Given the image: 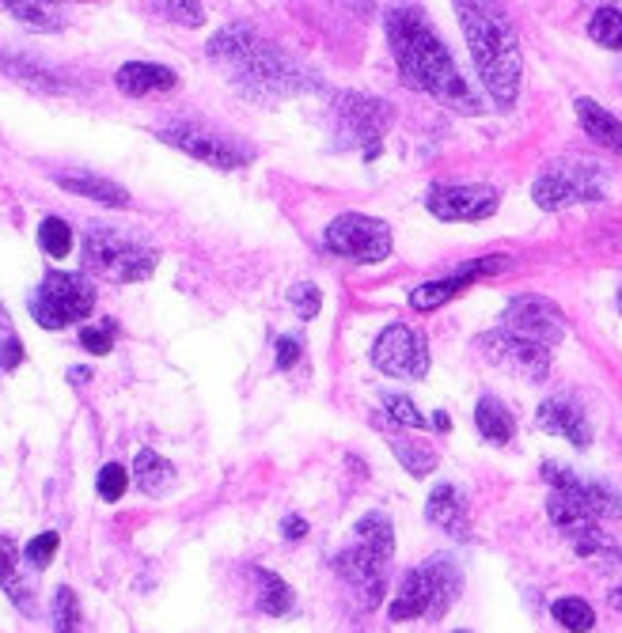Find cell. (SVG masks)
<instances>
[{"instance_id": "cell-1", "label": "cell", "mask_w": 622, "mask_h": 633, "mask_svg": "<svg viewBox=\"0 0 622 633\" xmlns=\"http://www.w3.org/2000/svg\"><path fill=\"white\" fill-rule=\"evenodd\" d=\"M388 42L395 50V61L403 68V76L421 88L426 96H433L436 103L452 106L459 114H479L482 103L474 99V91L467 88V80L459 76L456 61H452L448 46L441 42L433 27H429L426 12L414 4L391 8L388 12Z\"/></svg>"}, {"instance_id": "cell-2", "label": "cell", "mask_w": 622, "mask_h": 633, "mask_svg": "<svg viewBox=\"0 0 622 633\" xmlns=\"http://www.w3.org/2000/svg\"><path fill=\"white\" fill-rule=\"evenodd\" d=\"M210 58L232 68L236 88H243L251 99H281L308 88L304 68L278 46L263 42L251 23H228L225 30H217V38H210Z\"/></svg>"}, {"instance_id": "cell-3", "label": "cell", "mask_w": 622, "mask_h": 633, "mask_svg": "<svg viewBox=\"0 0 622 633\" xmlns=\"http://www.w3.org/2000/svg\"><path fill=\"white\" fill-rule=\"evenodd\" d=\"M456 15H459V27H464V35H467L474 68H479L490 99L509 111V106L517 103L520 68H524V61H520V38H517V30H512L509 15L497 4H479V0L456 4Z\"/></svg>"}, {"instance_id": "cell-4", "label": "cell", "mask_w": 622, "mask_h": 633, "mask_svg": "<svg viewBox=\"0 0 622 633\" xmlns=\"http://www.w3.org/2000/svg\"><path fill=\"white\" fill-rule=\"evenodd\" d=\"M395 554V531L383 512H365L353 528V539L342 554L334 558L338 573L345 577L365 607H376L388 588V566Z\"/></svg>"}, {"instance_id": "cell-5", "label": "cell", "mask_w": 622, "mask_h": 633, "mask_svg": "<svg viewBox=\"0 0 622 633\" xmlns=\"http://www.w3.org/2000/svg\"><path fill=\"white\" fill-rule=\"evenodd\" d=\"M160 254L144 239L129 236L118 228H88L84 231V269L91 277H106V281H149L156 269Z\"/></svg>"}, {"instance_id": "cell-6", "label": "cell", "mask_w": 622, "mask_h": 633, "mask_svg": "<svg viewBox=\"0 0 622 633\" xmlns=\"http://www.w3.org/2000/svg\"><path fill=\"white\" fill-rule=\"evenodd\" d=\"M532 198L547 213L570 210L581 202H600L608 198V175L588 160H555L532 182Z\"/></svg>"}, {"instance_id": "cell-7", "label": "cell", "mask_w": 622, "mask_h": 633, "mask_svg": "<svg viewBox=\"0 0 622 633\" xmlns=\"http://www.w3.org/2000/svg\"><path fill=\"white\" fill-rule=\"evenodd\" d=\"M30 319L42 330H61L68 322H80L96 307V284L80 274H46L42 284L27 300Z\"/></svg>"}, {"instance_id": "cell-8", "label": "cell", "mask_w": 622, "mask_h": 633, "mask_svg": "<svg viewBox=\"0 0 622 633\" xmlns=\"http://www.w3.org/2000/svg\"><path fill=\"white\" fill-rule=\"evenodd\" d=\"M391 106L383 99H372V96H338L334 99V134H338V144L342 149H360L365 160H376L380 156V144H383V134L391 129Z\"/></svg>"}, {"instance_id": "cell-9", "label": "cell", "mask_w": 622, "mask_h": 633, "mask_svg": "<svg viewBox=\"0 0 622 633\" xmlns=\"http://www.w3.org/2000/svg\"><path fill=\"white\" fill-rule=\"evenodd\" d=\"M160 141L175 144L187 156L202 160L210 167H225V172H236V167H247L255 160V149L240 137H228L213 126H198V122H167V126L156 129Z\"/></svg>"}, {"instance_id": "cell-10", "label": "cell", "mask_w": 622, "mask_h": 633, "mask_svg": "<svg viewBox=\"0 0 622 633\" xmlns=\"http://www.w3.org/2000/svg\"><path fill=\"white\" fill-rule=\"evenodd\" d=\"M502 330L512 338H524V342L535 345H558L566 334H570V322H566L562 307L547 296H535V292H520L505 304L502 315Z\"/></svg>"}, {"instance_id": "cell-11", "label": "cell", "mask_w": 622, "mask_h": 633, "mask_svg": "<svg viewBox=\"0 0 622 633\" xmlns=\"http://www.w3.org/2000/svg\"><path fill=\"white\" fill-rule=\"evenodd\" d=\"M327 246L345 262H383L391 254V228L368 213H342L327 224Z\"/></svg>"}, {"instance_id": "cell-12", "label": "cell", "mask_w": 622, "mask_h": 633, "mask_svg": "<svg viewBox=\"0 0 622 633\" xmlns=\"http://www.w3.org/2000/svg\"><path fill=\"white\" fill-rule=\"evenodd\" d=\"M372 365L391 380H421L429 372V345L426 334L406 322H391L380 330L372 345Z\"/></svg>"}, {"instance_id": "cell-13", "label": "cell", "mask_w": 622, "mask_h": 633, "mask_svg": "<svg viewBox=\"0 0 622 633\" xmlns=\"http://www.w3.org/2000/svg\"><path fill=\"white\" fill-rule=\"evenodd\" d=\"M502 205V190L490 187V182H464V187H433L426 198V210L436 216V220H452V224H471V220H486V216L497 213Z\"/></svg>"}, {"instance_id": "cell-14", "label": "cell", "mask_w": 622, "mask_h": 633, "mask_svg": "<svg viewBox=\"0 0 622 633\" xmlns=\"http://www.w3.org/2000/svg\"><path fill=\"white\" fill-rule=\"evenodd\" d=\"M479 350L486 353L494 365L509 368V372H517V376H528V380H535V383L547 380V372H550V350L547 345L512 338V334H505L502 327L490 330V334H482Z\"/></svg>"}, {"instance_id": "cell-15", "label": "cell", "mask_w": 622, "mask_h": 633, "mask_svg": "<svg viewBox=\"0 0 622 633\" xmlns=\"http://www.w3.org/2000/svg\"><path fill=\"white\" fill-rule=\"evenodd\" d=\"M543 478L555 485V493L577 501V505L585 508V512H593L596 520H615V516H622V497L611 490V485L593 482V478H581L566 467H555V463L543 467Z\"/></svg>"}, {"instance_id": "cell-16", "label": "cell", "mask_w": 622, "mask_h": 633, "mask_svg": "<svg viewBox=\"0 0 622 633\" xmlns=\"http://www.w3.org/2000/svg\"><path fill=\"white\" fill-rule=\"evenodd\" d=\"M497 269H505V258H479V262H467L464 269H456L452 277H441V281H426L418 284V289L410 292V307L414 312H436V307L448 304L456 292L471 289L479 277H490L497 274Z\"/></svg>"}, {"instance_id": "cell-17", "label": "cell", "mask_w": 622, "mask_h": 633, "mask_svg": "<svg viewBox=\"0 0 622 633\" xmlns=\"http://www.w3.org/2000/svg\"><path fill=\"white\" fill-rule=\"evenodd\" d=\"M535 421H540V429L555 432V436H566L573 447L593 444V425H588V414L577 398H566V395L547 398V403L540 406V414H535Z\"/></svg>"}, {"instance_id": "cell-18", "label": "cell", "mask_w": 622, "mask_h": 633, "mask_svg": "<svg viewBox=\"0 0 622 633\" xmlns=\"http://www.w3.org/2000/svg\"><path fill=\"white\" fill-rule=\"evenodd\" d=\"M376 429H383V440H388V447L395 452V459L403 463L406 470H410L414 478H426L436 470V452L429 444H421V440H414L410 432H403V425L388 421V418H372Z\"/></svg>"}, {"instance_id": "cell-19", "label": "cell", "mask_w": 622, "mask_h": 633, "mask_svg": "<svg viewBox=\"0 0 622 633\" xmlns=\"http://www.w3.org/2000/svg\"><path fill=\"white\" fill-rule=\"evenodd\" d=\"M118 91L126 96H156V91H172L179 84V76L167 65H156V61H126L114 76Z\"/></svg>"}, {"instance_id": "cell-20", "label": "cell", "mask_w": 622, "mask_h": 633, "mask_svg": "<svg viewBox=\"0 0 622 633\" xmlns=\"http://www.w3.org/2000/svg\"><path fill=\"white\" fill-rule=\"evenodd\" d=\"M23 561L27 558L20 554V546L8 535H0V588L8 592V599H12L27 619H35L38 604H35V592L27 588V577H23V569H20Z\"/></svg>"}, {"instance_id": "cell-21", "label": "cell", "mask_w": 622, "mask_h": 633, "mask_svg": "<svg viewBox=\"0 0 622 633\" xmlns=\"http://www.w3.org/2000/svg\"><path fill=\"white\" fill-rule=\"evenodd\" d=\"M573 111H577L581 129H585V134L593 137L600 149L622 156V118H615L608 106H600L596 99H588V96H581L577 103H573Z\"/></svg>"}, {"instance_id": "cell-22", "label": "cell", "mask_w": 622, "mask_h": 633, "mask_svg": "<svg viewBox=\"0 0 622 633\" xmlns=\"http://www.w3.org/2000/svg\"><path fill=\"white\" fill-rule=\"evenodd\" d=\"M421 573H426V584H429V615L426 619H444L448 615V607L456 604L459 596V569L452 566L448 558H429L426 566H421Z\"/></svg>"}, {"instance_id": "cell-23", "label": "cell", "mask_w": 622, "mask_h": 633, "mask_svg": "<svg viewBox=\"0 0 622 633\" xmlns=\"http://www.w3.org/2000/svg\"><path fill=\"white\" fill-rule=\"evenodd\" d=\"M426 520L429 523H436L441 531H448L452 539H467V505H464V497H459V490L456 485H436L433 493H429V501H426Z\"/></svg>"}, {"instance_id": "cell-24", "label": "cell", "mask_w": 622, "mask_h": 633, "mask_svg": "<svg viewBox=\"0 0 622 633\" xmlns=\"http://www.w3.org/2000/svg\"><path fill=\"white\" fill-rule=\"evenodd\" d=\"M0 68H4L8 76H15V80L38 88V91H68V88H73V84H68L65 76L58 73V68L42 65L38 58H23V53L0 50Z\"/></svg>"}, {"instance_id": "cell-25", "label": "cell", "mask_w": 622, "mask_h": 633, "mask_svg": "<svg viewBox=\"0 0 622 633\" xmlns=\"http://www.w3.org/2000/svg\"><path fill=\"white\" fill-rule=\"evenodd\" d=\"M58 187L68 190V194H80V198H91V202H103V205H129V194L111 179H99V175H88V172H61L58 175Z\"/></svg>"}, {"instance_id": "cell-26", "label": "cell", "mask_w": 622, "mask_h": 633, "mask_svg": "<svg viewBox=\"0 0 622 633\" xmlns=\"http://www.w3.org/2000/svg\"><path fill=\"white\" fill-rule=\"evenodd\" d=\"M429 615V584H426V573L410 569L403 577V588H398L395 604H391V619L395 622H414V619H426Z\"/></svg>"}, {"instance_id": "cell-27", "label": "cell", "mask_w": 622, "mask_h": 633, "mask_svg": "<svg viewBox=\"0 0 622 633\" xmlns=\"http://www.w3.org/2000/svg\"><path fill=\"white\" fill-rule=\"evenodd\" d=\"M474 429L482 432V440L486 444H509L512 432H517V421H512V414L505 410L502 403H497L494 395H482L479 406H474Z\"/></svg>"}, {"instance_id": "cell-28", "label": "cell", "mask_w": 622, "mask_h": 633, "mask_svg": "<svg viewBox=\"0 0 622 633\" xmlns=\"http://www.w3.org/2000/svg\"><path fill=\"white\" fill-rule=\"evenodd\" d=\"M134 482L141 485V493H149V497H164V493L175 485V467L164 459V455L144 447V452H137V459H134Z\"/></svg>"}, {"instance_id": "cell-29", "label": "cell", "mask_w": 622, "mask_h": 633, "mask_svg": "<svg viewBox=\"0 0 622 633\" xmlns=\"http://www.w3.org/2000/svg\"><path fill=\"white\" fill-rule=\"evenodd\" d=\"M251 581H255L258 611L270 615V619L289 615V607H293V592H289V584L281 581L278 573H270V569H251Z\"/></svg>"}, {"instance_id": "cell-30", "label": "cell", "mask_w": 622, "mask_h": 633, "mask_svg": "<svg viewBox=\"0 0 622 633\" xmlns=\"http://www.w3.org/2000/svg\"><path fill=\"white\" fill-rule=\"evenodd\" d=\"M0 12H8L12 20L30 23V27H42V30L65 27V4H46V0H0Z\"/></svg>"}, {"instance_id": "cell-31", "label": "cell", "mask_w": 622, "mask_h": 633, "mask_svg": "<svg viewBox=\"0 0 622 633\" xmlns=\"http://www.w3.org/2000/svg\"><path fill=\"white\" fill-rule=\"evenodd\" d=\"M588 38L604 50H622V12L615 4H600L588 20Z\"/></svg>"}, {"instance_id": "cell-32", "label": "cell", "mask_w": 622, "mask_h": 633, "mask_svg": "<svg viewBox=\"0 0 622 633\" xmlns=\"http://www.w3.org/2000/svg\"><path fill=\"white\" fill-rule=\"evenodd\" d=\"M550 615H555L558 626H566L570 633H588V630L596 626V611H593V604H588V599H581V596H566V599H558V604L550 607Z\"/></svg>"}, {"instance_id": "cell-33", "label": "cell", "mask_w": 622, "mask_h": 633, "mask_svg": "<svg viewBox=\"0 0 622 633\" xmlns=\"http://www.w3.org/2000/svg\"><path fill=\"white\" fill-rule=\"evenodd\" d=\"M53 630L58 633H84L80 599H76L73 588H58V596H53Z\"/></svg>"}, {"instance_id": "cell-34", "label": "cell", "mask_w": 622, "mask_h": 633, "mask_svg": "<svg viewBox=\"0 0 622 633\" xmlns=\"http://www.w3.org/2000/svg\"><path fill=\"white\" fill-rule=\"evenodd\" d=\"M38 246H42L50 258H65V254L73 251V231H68V224L58 220V216H46L42 228H38Z\"/></svg>"}, {"instance_id": "cell-35", "label": "cell", "mask_w": 622, "mask_h": 633, "mask_svg": "<svg viewBox=\"0 0 622 633\" xmlns=\"http://www.w3.org/2000/svg\"><path fill=\"white\" fill-rule=\"evenodd\" d=\"M156 15L164 20H175V23H187V27H198L205 20V8L194 4V0H164V4H149Z\"/></svg>"}, {"instance_id": "cell-36", "label": "cell", "mask_w": 622, "mask_h": 633, "mask_svg": "<svg viewBox=\"0 0 622 633\" xmlns=\"http://www.w3.org/2000/svg\"><path fill=\"white\" fill-rule=\"evenodd\" d=\"M126 485H129V470L122 467V463H106V467L99 470V478H96V490H99V497L103 501H118L122 493H126Z\"/></svg>"}, {"instance_id": "cell-37", "label": "cell", "mask_w": 622, "mask_h": 633, "mask_svg": "<svg viewBox=\"0 0 622 633\" xmlns=\"http://www.w3.org/2000/svg\"><path fill=\"white\" fill-rule=\"evenodd\" d=\"M58 546H61V539H58V531H42V535H35L27 543V550H23V558L30 561L35 569H46L53 561V554H58Z\"/></svg>"}, {"instance_id": "cell-38", "label": "cell", "mask_w": 622, "mask_h": 633, "mask_svg": "<svg viewBox=\"0 0 622 633\" xmlns=\"http://www.w3.org/2000/svg\"><path fill=\"white\" fill-rule=\"evenodd\" d=\"M383 406H388L391 421L403 425V429H421V425H426V418L418 414V406H414L406 395H383Z\"/></svg>"}, {"instance_id": "cell-39", "label": "cell", "mask_w": 622, "mask_h": 633, "mask_svg": "<svg viewBox=\"0 0 622 633\" xmlns=\"http://www.w3.org/2000/svg\"><path fill=\"white\" fill-rule=\"evenodd\" d=\"M80 345L88 353H96V357H106L114 350V322H106V327H84Z\"/></svg>"}, {"instance_id": "cell-40", "label": "cell", "mask_w": 622, "mask_h": 633, "mask_svg": "<svg viewBox=\"0 0 622 633\" xmlns=\"http://www.w3.org/2000/svg\"><path fill=\"white\" fill-rule=\"evenodd\" d=\"M289 300H293V307H296V315H301V319H315V315H319V307H322V292L315 289V284H293Z\"/></svg>"}, {"instance_id": "cell-41", "label": "cell", "mask_w": 622, "mask_h": 633, "mask_svg": "<svg viewBox=\"0 0 622 633\" xmlns=\"http://www.w3.org/2000/svg\"><path fill=\"white\" fill-rule=\"evenodd\" d=\"M20 360H23V345H20V338L12 334V327H8L4 342H0V368L12 372V368H20Z\"/></svg>"}, {"instance_id": "cell-42", "label": "cell", "mask_w": 622, "mask_h": 633, "mask_svg": "<svg viewBox=\"0 0 622 633\" xmlns=\"http://www.w3.org/2000/svg\"><path fill=\"white\" fill-rule=\"evenodd\" d=\"M296 360H301V338H278V368H293Z\"/></svg>"}, {"instance_id": "cell-43", "label": "cell", "mask_w": 622, "mask_h": 633, "mask_svg": "<svg viewBox=\"0 0 622 633\" xmlns=\"http://www.w3.org/2000/svg\"><path fill=\"white\" fill-rule=\"evenodd\" d=\"M304 531H308V523H304L301 516H289V520H285V535L289 539H304Z\"/></svg>"}, {"instance_id": "cell-44", "label": "cell", "mask_w": 622, "mask_h": 633, "mask_svg": "<svg viewBox=\"0 0 622 633\" xmlns=\"http://www.w3.org/2000/svg\"><path fill=\"white\" fill-rule=\"evenodd\" d=\"M608 604L615 607V611H622V584H619V588H611V592H608Z\"/></svg>"}, {"instance_id": "cell-45", "label": "cell", "mask_w": 622, "mask_h": 633, "mask_svg": "<svg viewBox=\"0 0 622 633\" xmlns=\"http://www.w3.org/2000/svg\"><path fill=\"white\" fill-rule=\"evenodd\" d=\"M615 300H619V312H622V289H619V296H615Z\"/></svg>"}, {"instance_id": "cell-46", "label": "cell", "mask_w": 622, "mask_h": 633, "mask_svg": "<svg viewBox=\"0 0 622 633\" xmlns=\"http://www.w3.org/2000/svg\"><path fill=\"white\" fill-rule=\"evenodd\" d=\"M456 633H467V630H456Z\"/></svg>"}]
</instances>
